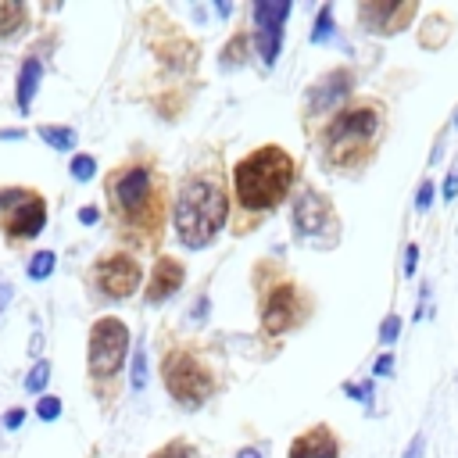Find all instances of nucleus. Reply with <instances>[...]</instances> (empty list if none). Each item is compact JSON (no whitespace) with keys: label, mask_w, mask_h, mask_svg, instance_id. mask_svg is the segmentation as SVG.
I'll use <instances>...</instances> for the list:
<instances>
[{"label":"nucleus","mask_w":458,"mask_h":458,"mask_svg":"<svg viewBox=\"0 0 458 458\" xmlns=\"http://www.w3.org/2000/svg\"><path fill=\"white\" fill-rule=\"evenodd\" d=\"M293 175H297L293 157L283 147L268 143V147H258L233 165V190L247 211H268L279 200H286Z\"/></svg>","instance_id":"obj_1"},{"label":"nucleus","mask_w":458,"mask_h":458,"mask_svg":"<svg viewBox=\"0 0 458 458\" xmlns=\"http://www.w3.org/2000/svg\"><path fill=\"white\" fill-rule=\"evenodd\" d=\"M225 215H229V200H225L218 182L193 175L179 186V193H175V236L186 247H193V250L208 247L222 233Z\"/></svg>","instance_id":"obj_2"},{"label":"nucleus","mask_w":458,"mask_h":458,"mask_svg":"<svg viewBox=\"0 0 458 458\" xmlns=\"http://www.w3.org/2000/svg\"><path fill=\"white\" fill-rule=\"evenodd\" d=\"M379 107L376 104H358V107H344L333 114V122L326 125V157L340 168H358L365 165V157L376 147L379 136Z\"/></svg>","instance_id":"obj_3"},{"label":"nucleus","mask_w":458,"mask_h":458,"mask_svg":"<svg viewBox=\"0 0 458 458\" xmlns=\"http://www.w3.org/2000/svg\"><path fill=\"white\" fill-rule=\"evenodd\" d=\"M161 376H165V386H168V394L179 401V404H204L211 394H215V376H211V369L200 361V358H193L190 351H168L165 354V361H161Z\"/></svg>","instance_id":"obj_4"},{"label":"nucleus","mask_w":458,"mask_h":458,"mask_svg":"<svg viewBox=\"0 0 458 458\" xmlns=\"http://www.w3.org/2000/svg\"><path fill=\"white\" fill-rule=\"evenodd\" d=\"M290 215H293V229L301 240H311V243H333L336 240V215H333V204L326 200V193L301 190Z\"/></svg>","instance_id":"obj_5"},{"label":"nucleus","mask_w":458,"mask_h":458,"mask_svg":"<svg viewBox=\"0 0 458 458\" xmlns=\"http://www.w3.org/2000/svg\"><path fill=\"white\" fill-rule=\"evenodd\" d=\"M129 354V329L118 318H100L89 329V372L114 376Z\"/></svg>","instance_id":"obj_6"},{"label":"nucleus","mask_w":458,"mask_h":458,"mask_svg":"<svg viewBox=\"0 0 458 458\" xmlns=\"http://www.w3.org/2000/svg\"><path fill=\"white\" fill-rule=\"evenodd\" d=\"M111 197L118 204L122 215L129 218H143L150 208H154V179H150V168L136 165V168H125L118 172V179H111Z\"/></svg>","instance_id":"obj_7"},{"label":"nucleus","mask_w":458,"mask_h":458,"mask_svg":"<svg viewBox=\"0 0 458 458\" xmlns=\"http://www.w3.org/2000/svg\"><path fill=\"white\" fill-rule=\"evenodd\" d=\"M290 18V0H258L254 4V43H258V57L265 64H276L279 47H283V25Z\"/></svg>","instance_id":"obj_8"},{"label":"nucleus","mask_w":458,"mask_h":458,"mask_svg":"<svg viewBox=\"0 0 458 458\" xmlns=\"http://www.w3.org/2000/svg\"><path fill=\"white\" fill-rule=\"evenodd\" d=\"M0 208L7 211V233L25 240V236H36L47 222V208L36 193L29 190H4L0 193Z\"/></svg>","instance_id":"obj_9"},{"label":"nucleus","mask_w":458,"mask_h":458,"mask_svg":"<svg viewBox=\"0 0 458 458\" xmlns=\"http://www.w3.org/2000/svg\"><path fill=\"white\" fill-rule=\"evenodd\" d=\"M301 297H297V286L293 283H279L268 297H265V304H261V329L268 333V336H279V333H286L297 318H301Z\"/></svg>","instance_id":"obj_10"},{"label":"nucleus","mask_w":458,"mask_h":458,"mask_svg":"<svg viewBox=\"0 0 458 458\" xmlns=\"http://www.w3.org/2000/svg\"><path fill=\"white\" fill-rule=\"evenodd\" d=\"M140 276H143V272H140V265H136L132 258H125V254H111V258H104V261L93 268L97 286H100L107 297H114V301H122V297L136 293Z\"/></svg>","instance_id":"obj_11"},{"label":"nucleus","mask_w":458,"mask_h":458,"mask_svg":"<svg viewBox=\"0 0 458 458\" xmlns=\"http://www.w3.org/2000/svg\"><path fill=\"white\" fill-rule=\"evenodd\" d=\"M351 72L347 68H333V72H326L311 89H308V114H322V111H329V107H336L347 93H351Z\"/></svg>","instance_id":"obj_12"},{"label":"nucleus","mask_w":458,"mask_h":458,"mask_svg":"<svg viewBox=\"0 0 458 458\" xmlns=\"http://www.w3.org/2000/svg\"><path fill=\"white\" fill-rule=\"evenodd\" d=\"M415 14V4H361L358 7V18L365 21L369 32H379V36H390L397 29L408 25V18Z\"/></svg>","instance_id":"obj_13"},{"label":"nucleus","mask_w":458,"mask_h":458,"mask_svg":"<svg viewBox=\"0 0 458 458\" xmlns=\"http://www.w3.org/2000/svg\"><path fill=\"white\" fill-rule=\"evenodd\" d=\"M340 444L329 426H311L290 444V458H336Z\"/></svg>","instance_id":"obj_14"},{"label":"nucleus","mask_w":458,"mask_h":458,"mask_svg":"<svg viewBox=\"0 0 458 458\" xmlns=\"http://www.w3.org/2000/svg\"><path fill=\"white\" fill-rule=\"evenodd\" d=\"M182 276H186V268L175 258H157V265L150 272V283H147V301L157 304V301L172 297L182 286Z\"/></svg>","instance_id":"obj_15"},{"label":"nucleus","mask_w":458,"mask_h":458,"mask_svg":"<svg viewBox=\"0 0 458 458\" xmlns=\"http://www.w3.org/2000/svg\"><path fill=\"white\" fill-rule=\"evenodd\" d=\"M39 61L36 57H29L25 64H21V79H18V104L21 107H29V100H32V93H36V86H39Z\"/></svg>","instance_id":"obj_16"},{"label":"nucleus","mask_w":458,"mask_h":458,"mask_svg":"<svg viewBox=\"0 0 458 458\" xmlns=\"http://www.w3.org/2000/svg\"><path fill=\"white\" fill-rule=\"evenodd\" d=\"M25 25V7L21 4H0V39L14 36Z\"/></svg>","instance_id":"obj_17"},{"label":"nucleus","mask_w":458,"mask_h":458,"mask_svg":"<svg viewBox=\"0 0 458 458\" xmlns=\"http://www.w3.org/2000/svg\"><path fill=\"white\" fill-rule=\"evenodd\" d=\"M333 39V4L318 7V21L311 29V43H329Z\"/></svg>","instance_id":"obj_18"},{"label":"nucleus","mask_w":458,"mask_h":458,"mask_svg":"<svg viewBox=\"0 0 458 458\" xmlns=\"http://www.w3.org/2000/svg\"><path fill=\"white\" fill-rule=\"evenodd\" d=\"M39 136H43L50 147H57V150H68V147L75 143V132H72V129H64V125H43V129H39Z\"/></svg>","instance_id":"obj_19"},{"label":"nucleus","mask_w":458,"mask_h":458,"mask_svg":"<svg viewBox=\"0 0 458 458\" xmlns=\"http://www.w3.org/2000/svg\"><path fill=\"white\" fill-rule=\"evenodd\" d=\"M150 458H193V447H190L186 440H172V444H165L161 451H154Z\"/></svg>","instance_id":"obj_20"},{"label":"nucleus","mask_w":458,"mask_h":458,"mask_svg":"<svg viewBox=\"0 0 458 458\" xmlns=\"http://www.w3.org/2000/svg\"><path fill=\"white\" fill-rule=\"evenodd\" d=\"M50 268H54V254H50V250H39V254L32 258V265H29V276H32V279H43V276H50Z\"/></svg>","instance_id":"obj_21"},{"label":"nucleus","mask_w":458,"mask_h":458,"mask_svg":"<svg viewBox=\"0 0 458 458\" xmlns=\"http://www.w3.org/2000/svg\"><path fill=\"white\" fill-rule=\"evenodd\" d=\"M243 47H247V36H236L233 47L222 50V64H225V68H229V64H240V61H243Z\"/></svg>","instance_id":"obj_22"},{"label":"nucleus","mask_w":458,"mask_h":458,"mask_svg":"<svg viewBox=\"0 0 458 458\" xmlns=\"http://www.w3.org/2000/svg\"><path fill=\"white\" fill-rule=\"evenodd\" d=\"M147 383V358H143V347H136V354H132V386L140 390Z\"/></svg>","instance_id":"obj_23"},{"label":"nucleus","mask_w":458,"mask_h":458,"mask_svg":"<svg viewBox=\"0 0 458 458\" xmlns=\"http://www.w3.org/2000/svg\"><path fill=\"white\" fill-rule=\"evenodd\" d=\"M47 376H50V365H47V361H39V365L32 369V376L25 379V386H29L32 394H36V390H43V383H47Z\"/></svg>","instance_id":"obj_24"},{"label":"nucleus","mask_w":458,"mask_h":458,"mask_svg":"<svg viewBox=\"0 0 458 458\" xmlns=\"http://www.w3.org/2000/svg\"><path fill=\"white\" fill-rule=\"evenodd\" d=\"M93 168H97V165H93V157H86V154H79V157L72 161V175H75V179H89Z\"/></svg>","instance_id":"obj_25"},{"label":"nucleus","mask_w":458,"mask_h":458,"mask_svg":"<svg viewBox=\"0 0 458 458\" xmlns=\"http://www.w3.org/2000/svg\"><path fill=\"white\" fill-rule=\"evenodd\" d=\"M397 333H401V315H390V318L383 322V329H379V340H383V344H394Z\"/></svg>","instance_id":"obj_26"},{"label":"nucleus","mask_w":458,"mask_h":458,"mask_svg":"<svg viewBox=\"0 0 458 458\" xmlns=\"http://www.w3.org/2000/svg\"><path fill=\"white\" fill-rule=\"evenodd\" d=\"M429 204H433V182L426 179V182L419 186V197H415V211H426Z\"/></svg>","instance_id":"obj_27"},{"label":"nucleus","mask_w":458,"mask_h":458,"mask_svg":"<svg viewBox=\"0 0 458 458\" xmlns=\"http://www.w3.org/2000/svg\"><path fill=\"white\" fill-rule=\"evenodd\" d=\"M61 415V401L57 397H43L39 401V419H57Z\"/></svg>","instance_id":"obj_28"},{"label":"nucleus","mask_w":458,"mask_h":458,"mask_svg":"<svg viewBox=\"0 0 458 458\" xmlns=\"http://www.w3.org/2000/svg\"><path fill=\"white\" fill-rule=\"evenodd\" d=\"M351 397H358V401H372V383H347L344 386Z\"/></svg>","instance_id":"obj_29"},{"label":"nucleus","mask_w":458,"mask_h":458,"mask_svg":"<svg viewBox=\"0 0 458 458\" xmlns=\"http://www.w3.org/2000/svg\"><path fill=\"white\" fill-rule=\"evenodd\" d=\"M454 197H458V168L447 172V179H444V200H454Z\"/></svg>","instance_id":"obj_30"},{"label":"nucleus","mask_w":458,"mask_h":458,"mask_svg":"<svg viewBox=\"0 0 458 458\" xmlns=\"http://www.w3.org/2000/svg\"><path fill=\"white\" fill-rule=\"evenodd\" d=\"M415 258H419V247H415V243H408V250H404V276H411V272H415Z\"/></svg>","instance_id":"obj_31"},{"label":"nucleus","mask_w":458,"mask_h":458,"mask_svg":"<svg viewBox=\"0 0 458 458\" xmlns=\"http://www.w3.org/2000/svg\"><path fill=\"white\" fill-rule=\"evenodd\" d=\"M390 365H394V358H390V354H379V358H376V376H386Z\"/></svg>","instance_id":"obj_32"},{"label":"nucleus","mask_w":458,"mask_h":458,"mask_svg":"<svg viewBox=\"0 0 458 458\" xmlns=\"http://www.w3.org/2000/svg\"><path fill=\"white\" fill-rule=\"evenodd\" d=\"M21 419H25V415H21L18 408H14V411H7V415H4V429H14V426H21Z\"/></svg>","instance_id":"obj_33"},{"label":"nucleus","mask_w":458,"mask_h":458,"mask_svg":"<svg viewBox=\"0 0 458 458\" xmlns=\"http://www.w3.org/2000/svg\"><path fill=\"white\" fill-rule=\"evenodd\" d=\"M419 454H422V437H415V440H411V447H408V454H404V458H419Z\"/></svg>","instance_id":"obj_34"},{"label":"nucleus","mask_w":458,"mask_h":458,"mask_svg":"<svg viewBox=\"0 0 458 458\" xmlns=\"http://www.w3.org/2000/svg\"><path fill=\"white\" fill-rule=\"evenodd\" d=\"M79 218H82V222H97V208H82Z\"/></svg>","instance_id":"obj_35"},{"label":"nucleus","mask_w":458,"mask_h":458,"mask_svg":"<svg viewBox=\"0 0 458 458\" xmlns=\"http://www.w3.org/2000/svg\"><path fill=\"white\" fill-rule=\"evenodd\" d=\"M11 301V286L7 283H0V311H4V304Z\"/></svg>","instance_id":"obj_36"},{"label":"nucleus","mask_w":458,"mask_h":458,"mask_svg":"<svg viewBox=\"0 0 458 458\" xmlns=\"http://www.w3.org/2000/svg\"><path fill=\"white\" fill-rule=\"evenodd\" d=\"M236 458H261V451H258V447H243Z\"/></svg>","instance_id":"obj_37"},{"label":"nucleus","mask_w":458,"mask_h":458,"mask_svg":"<svg viewBox=\"0 0 458 458\" xmlns=\"http://www.w3.org/2000/svg\"><path fill=\"white\" fill-rule=\"evenodd\" d=\"M454 125H458V107H454Z\"/></svg>","instance_id":"obj_38"}]
</instances>
